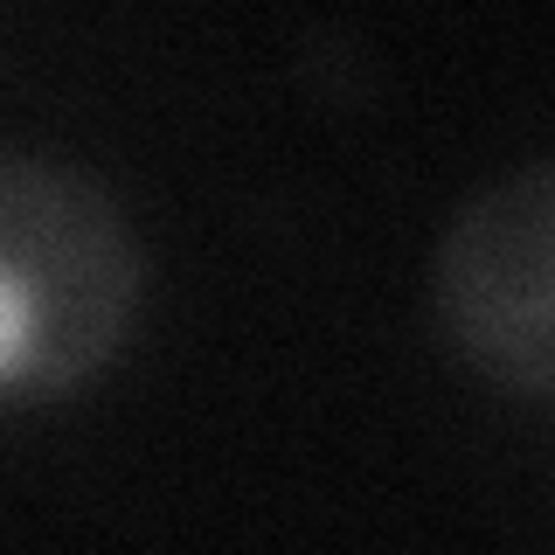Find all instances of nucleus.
<instances>
[{
  "instance_id": "2",
  "label": "nucleus",
  "mask_w": 555,
  "mask_h": 555,
  "mask_svg": "<svg viewBox=\"0 0 555 555\" xmlns=\"http://www.w3.org/2000/svg\"><path fill=\"white\" fill-rule=\"evenodd\" d=\"M430 326L479 382L542 410L555 396V167L473 188L430 250Z\"/></svg>"
},
{
  "instance_id": "1",
  "label": "nucleus",
  "mask_w": 555,
  "mask_h": 555,
  "mask_svg": "<svg viewBox=\"0 0 555 555\" xmlns=\"http://www.w3.org/2000/svg\"><path fill=\"white\" fill-rule=\"evenodd\" d=\"M146 250L91 173L0 146V410H42L126 354Z\"/></svg>"
}]
</instances>
